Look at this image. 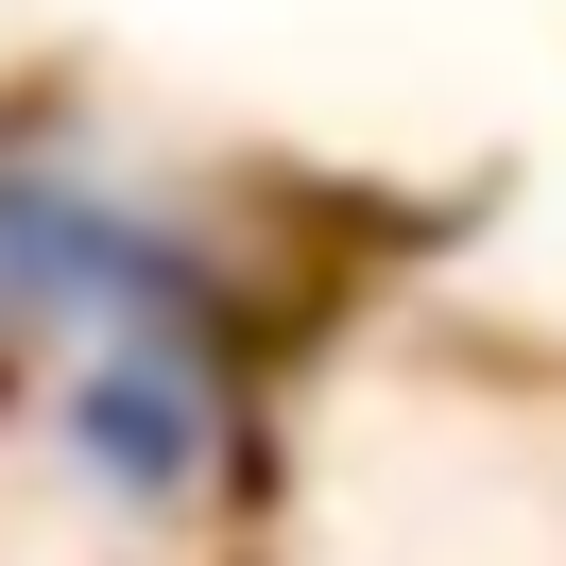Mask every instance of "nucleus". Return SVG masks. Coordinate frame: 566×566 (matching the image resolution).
<instances>
[{"label": "nucleus", "mask_w": 566, "mask_h": 566, "mask_svg": "<svg viewBox=\"0 0 566 566\" xmlns=\"http://www.w3.org/2000/svg\"><path fill=\"white\" fill-rule=\"evenodd\" d=\"M70 447L104 463L120 497H189L223 463V344L207 310L172 326H120V344H70Z\"/></svg>", "instance_id": "nucleus-2"}, {"label": "nucleus", "mask_w": 566, "mask_h": 566, "mask_svg": "<svg viewBox=\"0 0 566 566\" xmlns=\"http://www.w3.org/2000/svg\"><path fill=\"white\" fill-rule=\"evenodd\" d=\"M172 310H207V275H189L155 223H120V207H86V189H52V172H0V344H120V326H172Z\"/></svg>", "instance_id": "nucleus-1"}]
</instances>
